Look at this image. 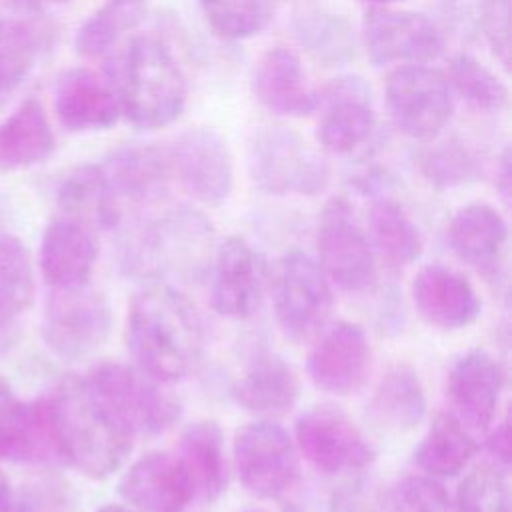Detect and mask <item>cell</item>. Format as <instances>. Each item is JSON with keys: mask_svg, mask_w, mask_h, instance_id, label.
<instances>
[{"mask_svg": "<svg viewBox=\"0 0 512 512\" xmlns=\"http://www.w3.org/2000/svg\"><path fill=\"white\" fill-rule=\"evenodd\" d=\"M272 304L284 338L308 342L318 336L332 312V290L320 264L300 250L286 252L274 266Z\"/></svg>", "mask_w": 512, "mask_h": 512, "instance_id": "obj_6", "label": "cell"}, {"mask_svg": "<svg viewBox=\"0 0 512 512\" xmlns=\"http://www.w3.org/2000/svg\"><path fill=\"white\" fill-rule=\"evenodd\" d=\"M98 512H130V510L120 506V504H104V506L98 508Z\"/></svg>", "mask_w": 512, "mask_h": 512, "instance_id": "obj_48", "label": "cell"}, {"mask_svg": "<svg viewBox=\"0 0 512 512\" xmlns=\"http://www.w3.org/2000/svg\"><path fill=\"white\" fill-rule=\"evenodd\" d=\"M56 138L38 98H26L0 122V170H20L52 156Z\"/></svg>", "mask_w": 512, "mask_h": 512, "instance_id": "obj_27", "label": "cell"}, {"mask_svg": "<svg viewBox=\"0 0 512 512\" xmlns=\"http://www.w3.org/2000/svg\"><path fill=\"white\" fill-rule=\"evenodd\" d=\"M368 234L390 266H406L422 252V236L412 218L392 198H380L368 212Z\"/></svg>", "mask_w": 512, "mask_h": 512, "instance_id": "obj_34", "label": "cell"}, {"mask_svg": "<svg viewBox=\"0 0 512 512\" xmlns=\"http://www.w3.org/2000/svg\"><path fill=\"white\" fill-rule=\"evenodd\" d=\"M392 494L398 512H454L448 492L434 476H408Z\"/></svg>", "mask_w": 512, "mask_h": 512, "instance_id": "obj_43", "label": "cell"}, {"mask_svg": "<svg viewBox=\"0 0 512 512\" xmlns=\"http://www.w3.org/2000/svg\"><path fill=\"white\" fill-rule=\"evenodd\" d=\"M488 450L500 466H504V468L508 466V460H510V422H508V418H504L500 422V426L494 430V434L490 436Z\"/></svg>", "mask_w": 512, "mask_h": 512, "instance_id": "obj_45", "label": "cell"}, {"mask_svg": "<svg viewBox=\"0 0 512 512\" xmlns=\"http://www.w3.org/2000/svg\"><path fill=\"white\" fill-rule=\"evenodd\" d=\"M56 204L62 216L74 218L92 230L114 228L120 220L118 200L96 164L74 168L58 186Z\"/></svg>", "mask_w": 512, "mask_h": 512, "instance_id": "obj_30", "label": "cell"}, {"mask_svg": "<svg viewBox=\"0 0 512 512\" xmlns=\"http://www.w3.org/2000/svg\"><path fill=\"white\" fill-rule=\"evenodd\" d=\"M120 114L138 128L174 122L186 104V82L170 50L154 36L132 38L108 64Z\"/></svg>", "mask_w": 512, "mask_h": 512, "instance_id": "obj_2", "label": "cell"}, {"mask_svg": "<svg viewBox=\"0 0 512 512\" xmlns=\"http://www.w3.org/2000/svg\"><path fill=\"white\" fill-rule=\"evenodd\" d=\"M128 348L138 368L158 382L180 380L202 346L200 316L170 286H150L130 302Z\"/></svg>", "mask_w": 512, "mask_h": 512, "instance_id": "obj_1", "label": "cell"}, {"mask_svg": "<svg viewBox=\"0 0 512 512\" xmlns=\"http://www.w3.org/2000/svg\"><path fill=\"white\" fill-rule=\"evenodd\" d=\"M54 110L60 124L72 132L108 130L120 118V108L108 80H102L88 68H70L58 76Z\"/></svg>", "mask_w": 512, "mask_h": 512, "instance_id": "obj_24", "label": "cell"}, {"mask_svg": "<svg viewBox=\"0 0 512 512\" xmlns=\"http://www.w3.org/2000/svg\"><path fill=\"white\" fill-rule=\"evenodd\" d=\"M112 312L106 296L90 284L52 288L40 324L44 344L64 360L96 352L110 336Z\"/></svg>", "mask_w": 512, "mask_h": 512, "instance_id": "obj_7", "label": "cell"}, {"mask_svg": "<svg viewBox=\"0 0 512 512\" xmlns=\"http://www.w3.org/2000/svg\"><path fill=\"white\" fill-rule=\"evenodd\" d=\"M300 396V380L294 368L272 350H256L242 376L232 386V398L252 414L282 416Z\"/></svg>", "mask_w": 512, "mask_h": 512, "instance_id": "obj_25", "label": "cell"}, {"mask_svg": "<svg viewBox=\"0 0 512 512\" xmlns=\"http://www.w3.org/2000/svg\"><path fill=\"white\" fill-rule=\"evenodd\" d=\"M240 512H264V510H260V508H246V510H240Z\"/></svg>", "mask_w": 512, "mask_h": 512, "instance_id": "obj_50", "label": "cell"}, {"mask_svg": "<svg viewBox=\"0 0 512 512\" xmlns=\"http://www.w3.org/2000/svg\"><path fill=\"white\" fill-rule=\"evenodd\" d=\"M418 164L422 174L440 188L460 186L478 176V160L464 144L456 140L428 148L420 156Z\"/></svg>", "mask_w": 512, "mask_h": 512, "instance_id": "obj_41", "label": "cell"}, {"mask_svg": "<svg viewBox=\"0 0 512 512\" xmlns=\"http://www.w3.org/2000/svg\"><path fill=\"white\" fill-rule=\"evenodd\" d=\"M252 182L268 194L316 196L330 180L328 162L298 132L274 126L254 134L248 148Z\"/></svg>", "mask_w": 512, "mask_h": 512, "instance_id": "obj_5", "label": "cell"}, {"mask_svg": "<svg viewBox=\"0 0 512 512\" xmlns=\"http://www.w3.org/2000/svg\"><path fill=\"white\" fill-rule=\"evenodd\" d=\"M412 298L420 316L444 330L464 328L480 312V300L470 280L444 264H426L416 272Z\"/></svg>", "mask_w": 512, "mask_h": 512, "instance_id": "obj_22", "label": "cell"}, {"mask_svg": "<svg viewBox=\"0 0 512 512\" xmlns=\"http://www.w3.org/2000/svg\"><path fill=\"white\" fill-rule=\"evenodd\" d=\"M168 162L180 186L198 202L218 206L230 196L232 154L218 132L210 128L182 132L168 150Z\"/></svg>", "mask_w": 512, "mask_h": 512, "instance_id": "obj_13", "label": "cell"}, {"mask_svg": "<svg viewBox=\"0 0 512 512\" xmlns=\"http://www.w3.org/2000/svg\"><path fill=\"white\" fill-rule=\"evenodd\" d=\"M498 184H500V192H502V196H504V198H508V190H510V158H508V152H504L502 162H500Z\"/></svg>", "mask_w": 512, "mask_h": 512, "instance_id": "obj_47", "label": "cell"}, {"mask_svg": "<svg viewBox=\"0 0 512 512\" xmlns=\"http://www.w3.org/2000/svg\"><path fill=\"white\" fill-rule=\"evenodd\" d=\"M98 258L96 232L68 216H56L40 242V270L52 288L88 284Z\"/></svg>", "mask_w": 512, "mask_h": 512, "instance_id": "obj_23", "label": "cell"}, {"mask_svg": "<svg viewBox=\"0 0 512 512\" xmlns=\"http://www.w3.org/2000/svg\"><path fill=\"white\" fill-rule=\"evenodd\" d=\"M376 130L370 88L362 78H336L324 92V112L318 122V142L332 154H352L364 148Z\"/></svg>", "mask_w": 512, "mask_h": 512, "instance_id": "obj_17", "label": "cell"}, {"mask_svg": "<svg viewBox=\"0 0 512 512\" xmlns=\"http://www.w3.org/2000/svg\"><path fill=\"white\" fill-rule=\"evenodd\" d=\"M316 244L320 268L336 286L348 292H362L374 284V252L346 198L336 196L324 206Z\"/></svg>", "mask_w": 512, "mask_h": 512, "instance_id": "obj_11", "label": "cell"}, {"mask_svg": "<svg viewBox=\"0 0 512 512\" xmlns=\"http://www.w3.org/2000/svg\"><path fill=\"white\" fill-rule=\"evenodd\" d=\"M330 512H398L392 490L368 478H356L342 484L332 500Z\"/></svg>", "mask_w": 512, "mask_h": 512, "instance_id": "obj_42", "label": "cell"}, {"mask_svg": "<svg viewBox=\"0 0 512 512\" xmlns=\"http://www.w3.org/2000/svg\"><path fill=\"white\" fill-rule=\"evenodd\" d=\"M294 32L300 44L328 66L344 64L354 56L352 26L340 14L306 10L296 16Z\"/></svg>", "mask_w": 512, "mask_h": 512, "instance_id": "obj_37", "label": "cell"}, {"mask_svg": "<svg viewBox=\"0 0 512 512\" xmlns=\"http://www.w3.org/2000/svg\"><path fill=\"white\" fill-rule=\"evenodd\" d=\"M0 460L50 464L62 462L44 396L24 402L0 376Z\"/></svg>", "mask_w": 512, "mask_h": 512, "instance_id": "obj_18", "label": "cell"}, {"mask_svg": "<svg viewBox=\"0 0 512 512\" xmlns=\"http://www.w3.org/2000/svg\"><path fill=\"white\" fill-rule=\"evenodd\" d=\"M210 242V226L196 212H172L146 226L126 246L124 266L132 274L160 278L186 272L202 258Z\"/></svg>", "mask_w": 512, "mask_h": 512, "instance_id": "obj_9", "label": "cell"}, {"mask_svg": "<svg viewBox=\"0 0 512 512\" xmlns=\"http://www.w3.org/2000/svg\"><path fill=\"white\" fill-rule=\"evenodd\" d=\"M232 458L242 486L258 498H280L300 478V454L292 436L270 420L238 430Z\"/></svg>", "mask_w": 512, "mask_h": 512, "instance_id": "obj_8", "label": "cell"}, {"mask_svg": "<svg viewBox=\"0 0 512 512\" xmlns=\"http://www.w3.org/2000/svg\"><path fill=\"white\" fill-rule=\"evenodd\" d=\"M180 460L190 476L194 498L214 502L228 484V460L224 432L214 420H200L180 436Z\"/></svg>", "mask_w": 512, "mask_h": 512, "instance_id": "obj_28", "label": "cell"}, {"mask_svg": "<svg viewBox=\"0 0 512 512\" xmlns=\"http://www.w3.org/2000/svg\"><path fill=\"white\" fill-rule=\"evenodd\" d=\"M118 490L138 512H182L194 500L180 456L160 450L138 458L124 472Z\"/></svg>", "mask_w": 512, "mask_h": 512, "instance_id": "obj_19", "label": "cell"}, {"mask_svg": "<svg viewBox=\"0 0 512 512\" xmlns=\"http://www.w3.org/2000/svg\"><path fill=\"white\" fill-rule=\"evenodd\" d=\"M362 42L376 66L404 62L426 64L444 50L440 30L422 14L376 8L366 14Z\"/></svg>", "mask_w": 512, "mask_h": 512, "instance_id": "obj_14", "label": "cell"}, {"mask_svg": "<svg viewBox=\"0 0 512 512\" xmlns=\"http://www.w3.org/2000/svg\"><path fill=\"white\" fill-rule=\"evenodd\" d=\"M100 168L116 200L154 198L160 194L170 174L168 152L150 144L126 146L114 152Z\"/></svg>", "mask_w": 512, "mask_h": 512, "instance_id": "obj_29", "label": "cell"}, {"mask_svg": "<svg viewBox=\"0 0 512 512\" xmlns=\"http://www.w3.org/2000/svg\"><path fill=\"white\" fill-rule=\"evenodd\" d=\"M482 28L494 56L508 68L510 62V0H484Z\"/></svg>", "mask_w": 512, "mask_h": 512, "instance_id": "obj_44", "label": "cell"}, {"mask_svg": "<svg viewBox=\"0 0 512 512\" xmlns=\"http://www.w3.org/2000/svg\"><path fill=\"white\" fill-rule=\"evenodd\" d=\"M362 2H368V4H376V6H382V4H392V2H400V0H362Z\"/></svg>", "mask_w": 512, "mask_h": 512, "instance_id": "obj_49", "label": "cell"}, {"mask_svg": "<svg viewBox=\"0 0 512 512\" xmlns=\"http://www.w3.org/2000/svg\"><path fill=\"white\" fill-rule=\"evenodd\" d=\"M84 384L102 412L130 438L158 436L180 420V402L140 368L102 362L88 372Z\"/></svg>", "mask_w": 512, "mask_h": 512, "instance_id": "obj_4", "label": "cell"}, {"mask_svg": "<svg viewBox=\"0 0 512 512\" xmlns=\"http://www.w3.org/2000/svg\"><path fill=\"white\" fill-rule=\"evenodd\" d=\"M0 512H20L16 494L2 470H0Z\"/></svg>", "mask_w": 512, "mask_h": 512, "instance_id": "obj_46", "label": "cell"}, {"mask_svg": "<svg viewBox=\"0 0 512 512\" xmlns=\"http://www.w3.org/2000/svg\"><path fill=\"white\" fill-rule=\"evenodd\" d=\"M508 228L500 212L486 202L462 206L448 224V244L456 258L488 280L500 276L506 258Z\"/></svg>", "mask_w": 512, "mask_h": 512, "instance_id": "obj_21", "label": "cell"}, {"mask_svg": "<svg viewBox=\"0 0 512 512\" xmlns=\"http://www.w3.org/2000/svg\"><path fill=\"white\" fill-rule=\"evenodd\" d=\"M254 90L258 100L280 116H306L320 102V96L308 84L300 58L284 46H274L260 56Z\"/></svg>", "mask_w": 512, "mask_h": 512, "instance_id": "obj_26", "label": "cell"}, {"mask_svg": "<svg viewBox=\"0 0 512 512\" xmlns=\"http://www.w3.org/2000/svg\"><path fill=\"white\" fill-rule=\"evenodd\" d=\"M56 2H62V0H56Z\"/></svg>", "mask_w": 512, "mask_h": 512, "instance_id": "obj_51", "label": "cell"}, {"mask_svg": "<svg viewBox=\"0 0 512 512\" xmlns=\"http://www.w3.org/2000/svg\"><path fill=\"white\" fill-rule=\"evenodd\" d=\"M386 106L394 124L416 140H434L452 116V90L442 72L406 64L386 78Z\"/></svg>", "mask_w": 512, "mask_h": 512, "instance_id": "obj_10", "label": "cell"}, {"mask_svg": "<svg viewBox=\"0 0 512 512\" xmlns=\"http://www.w3.org/2000/svg\"><path fill=\"white\" fill-rule=\"evenodd\" d=\"M200 8L208 26L228 40L252 38L272 20L268 0H200Z\"/></svg>", "mask_w": 512, "mask_h": 512, "instance_id": "obj_39", "label": "cell"}, {"mask_svg": "<svg viewBox=\"0 0 512 512\" xmlns=\"http://www.w3.org/2000/svg\"><path fill=\"white\" fill-rule=\"evenodd\" d=\"M446 80L450 90L476 110L500 112L508 104V90L502 80L468 54L450 60Z\"/></svg>", "mask_w": 512, "mask_h": 512, "instance_id": "obj_38", "label": "cell"}, {"mask_svg": "<svg viewBox=\"0 0 512 512\" xmlns=\"http://www.w3.org/2000/svg\"><path fill=\"white\" fill-rule=\"evenodd\" d=\"M372 372V346L352 322H338L320 332L308 354V376L316 388L348 396L358 392Z\"/></svg>", "mask_w": 512, "mask_h": 512, "instance_id": "obj_15", "label": "cell"}, {"mask_svg": "<svg viewBox=\"0 0 512 512\" xmlns=\"http://www.w3.org/2000/svg\"><path fill=\"white\" fill-rule=\"evenodd\" d=\"M372 420L390 432H408L426 416V394L418 374L408 366H394L376 384L370 404Z\"/></svg>", "mask_w": 512, "mask_h": 512, "instance_id": "obj_31", "label": "cell"}, {"mask_svg": "<svg viewBox=\"0 0 512 512\" xmlns=\"http://www.w3.org/2000/svg\"><path fill=\"white\" fill-rule=\"evenodd\" d=\"M294 444L316 470L324 474H352L368 468L376 450L360 428L340 410L316 406L294 426Z\"/></svg>", "mask_w": 512, "mask_h": 512, "instance_id": "obj_12", "label": "cell"}, {"mask_svg": "<svg viewBox=\"0 0 512 512\" xmlns=\"http://www.w3.org/2000/svg\"><path fill=\"white\" fill-rule=\"evenodd\" d=\"M144 0H108L80 28L74 48L84 58L104 56L144 16Z\"/></svg>", "mask_w": 512, "mask_h": 512, "instance_id": "obj_36", "label": "cell"}, {"mask_svg": "<svg viewBox=\"0 0 512 512\" xmlns=\"http://www.w3.org/2000/svg\"><path fill=\"white\" fill-rule=\"evenodd\" d=\"M34 298V270L26 246L0 232V350L14 342L18 316Z\"/></svg>", "mask_w": 512, "mask_h": 512, "instance_id": "obj_32", "label": "cell"}, {"mask_svg": "<svg viewBox=\"0 0 512 512\" xmlns=\"http://www.w3.org/2000/svg\"><path fill=\"white\" fill-rule=\"evenodd\" d=\"M44 44V30L30 20L0 18V106L32 72Z\"/></svg>", "mask_w": 512, "mask_h": 512, "instance_id": "obj_35", "label": "cell"}, {"mask_svg": "<svg viewBox=\"0 0 512 512\" xmlns=\"http://www.w3.org/2000/svg\"><path fill=\"white\" fill-rule=\"evenodd\" d=\"M264 256L242 238H228L216 252L212 272V306L220 316L242 320L252 316L266 290Z\"/></svg>", "mask_w": 512, "mask_h": 512, "instance_id": "obj_16", "label": "cell"}, {"mask_svg": "<svg viewBox=\"0 0 512 512\" xmlns=\"http://www.w3.org/2000/svg\"><path fill=\"white\" fill-rule=\"evenodd\" d=\"M504 388L502 364L484 350H472L458 358L448 372L446 392L454 416L470 428L484 430L496 416Z\"/></svg>", "mask_w": 512, "mask_h": 512, "instance_id": "obj_20", "label": "cell"}, {"mask_svg": "<svg viewBox=\"0 0 512 512\" xmlns=\"http://www.w3.org/2000/svg\"><path fill=\"white\" fill-rule=\"evenodd\" d=\"M456 512H508L504 466L498 462L476 464L458 486Z\"/></svg>", "mask_w": 512, "mask_h": 512, "instance_id": "obj_40", "label": "cell"}, {"mask_svg": "<svg viewBox=\"0 0 512 512\" xmlns=\"http://www.w3.org/2000/svg\"><path fill=\"white\" fill-rule=\"evenodd\" d=\"M44 400L62 462L90 478H106L120 468L132 438L102 412L84 380L64 378Z\"/></svg>", "mask_w": 512, "mask_h": 512, "instance_id": "obj_3", "label": "cell"}, {"mask_svg": "<svg viewBox=\"0 0 512 512\" xmlns=\"http://www.w3.org/2000/svg\"><path fill=\"white\" fill-rule=\"evenodd\" d=\"M476 442L466 426L452 414L440 412L416 448V464L430 476L448 478L466 468Z\"/></svg>", "mask_w": 512, "mask_h": 512, "instance_id": "obj_33", "label": "cell"}]
</instances>
